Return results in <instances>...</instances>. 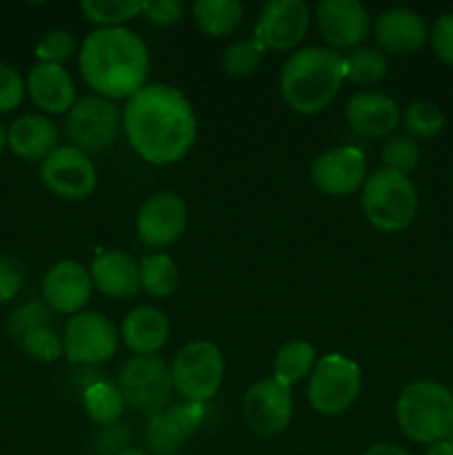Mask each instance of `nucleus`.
Returning a JSON list of instances; mask_svg holds the SVG:
<instances>
[{
	"mask_svg": "<svg viewBox=\"0 0 453 455\" xmlns=\"http://www.w3.org/2000/svg\"><path fill=\"white\" fill-rule=\"evenodd\" d=\"M315 20L329 49H355L369 38L371 16L358 0H322Z\"/></svg>",
	"mask_w": 453,
	"mask_h": 455,
	"instance_id": "nucleus-16",
	"label": "nucleus"
},
{
	"mask_svg": "<svg viewBox=\"0 0 453 455\" xmlns=\"http://www.w3.org/2000/svg\"><path fill=\"white\" fill-rule=\"evenodd\" d=\"M140 0H83L80 12L98 27H123L140 16Z\"/></svg>",
	"mask_w": 453,
	"mask_h": 455,
	"instance_id": "nucleus-31",
	"label": "nucleus"
},
{
	"mask_svg": "<svg viewBox=\"0 0 453 455\" xmlns=\"http://www.w3.org/2000/svg\"><path fill=\"white\" fill-rule=\"evenodd\" d=\"M140 287L151 298H169L178 289L176 260L164 251H151L140 258Z\"/></svg>",
	"mask_w": 453,
	"mask_h": 455,
	"instance_id": "nucleus-26",
	"label": "nucleus"
},
{
	"mask_svg": "<svg viewBox=\"0 0 453 455\" xmlns=\"http://www.w3.org/2000/svg\"><path fill=\"white\" fill-rule=\"evenodd\" d=\"M25 283V265L13 256H0V302H9L20 293Z\"/></svg>",
	"mask_w": 453,
	"mask_h": 455,
	"instance_id": "nucleus-41",
	"label": "nucleus"
},
{
	"mask_svg": "<svg viewBox=\"0 0 453 455\" xmlns=\"http://www.w3.org/2000/svg\"><path fill=\"white\" fill-rule=\"evenodd\" d=\"M346 80L345 56L329 47L296 49L280 71V96L300 116H315L336 100Z\"/></svg>",
	"mask_w": 453,
	"mask_h": 455,
	"instance_id": "nucleus-3",
	"label": "nucleus"
},
{
	"mask_svg": "<svg viewBox=\"0 0 453 455\" xmlns=\"http://www.w3.org/2000/svg\"><path fill=\"white\" fill-rule=\"evenodd\" d=\"M429 40L435 56L453 67V12L440 13L435 18L433 27L429 31Z\"/></svg>",
	"mask_w": 453,
	"mask_h": 455,
	"instance_id": "nucleus-40",
	"label": "nucleus"
},
{
	"mask_svg": "<svg viewBox=\"0 0 453 455\" xmlns=\"http://www.w3.org/2000/svg\"><path fill=\"white\" fill-rule=\"evenodd\" d=\"M400 114L398 102L376 89L354 93L345 105L346 124L364 138H389L400 124Z\"/></svg>",
	"mask_w": 453,
	"mask_h": 455,
	"instance_id": "nucleus-18",
	"label": "nucleus"
},
{
	"mask_svg": "<svg viewBox=\"0 0 453 455\" xmlns=\"http://www.w3.org/2000/svg\"><path fill=\"white\" fill-rule=\"evenodd\" d=\"M83 407L84 413L91 418L96 425L109 427L120 420L124 411V398L115 385L107 380H96L91 385L84 387L83 394Z\"/></svg>",
	"mask_w": 453,
	"mask_h": 455,
	"instance_id": "nucleus-27",
	"label": "nucleus"
},
{
	"mask_svg": "<svg viewBox=\"0 0 453 455\" xmlns=\"http://www.w3.org/2000/svg\"><path fill=\"white\" fill-rule=\"evenodd\" d=\"M265 53L266 49L253 36L251 38L235 40L222 53V69L231 78H247V76L256 74L258 67L265 60Z\"/></svg>",
	"mask_w": 453,
	"mask_h": 455,
	"instance_id": "nucleus-30",
	"label": "nucleus"
},
{
	"mask_svg": "<svg viewBox=\"0 0 453 455\" xmlns=\"http://www.w3.org/2000/svg\"><path fill=\"white\" fill-rule=\"evenodd\" d=\"M43 302L53 314L76 315L84 309L93 291L89 269L78 260H58L43 278Z\"/></svg>",
	"mask_w": 453,
	"mask_h": 455,
	"instance_id": "nucleus-17",
	"label": "nucleus"
},
{
	"mask_svg": "<svg viewBox=\"0 0 453 455\" xmlns=\"http://www.w3.org/2000/svg\"><path fill=\"white\" fill-rule=\"evenodd\" d=\"M120 331L107 315L80 311L71 315L62 331V351L71 364L96 367L118 354Z\"/></svg>",
	"mask_w": 453,
	"mask_h": 455,
	"instance_id": "nucleus-10",
	"label": "nucleus"
},
{
	"mask_svg": "<svg viewBox=\"0 0 453 455\" xmlns=\"http://www.w3.org/2000/svg\"><path fill=\"white\" fill-rule=\"evenodd\" d=\"M115 455H149V453H145L142 451V449H124V451H120V453H115Z\"/></svg>",
	"mask_w": 453,
	"mask_h": 455,
	"instance_id": "nucleus-45",
	"label": "nucleus"
},
{
	"mask_svg": "<svg viewBox=\"0 0 453 455\" xmlns=\"http://www.w3.org/2000/svg\"><path fill=\"white\" fill-rule=\"evenodd\" d=\"M140 16L154 27H173L185 16V4L180 0H145Z\"/></svg>",
	"mask_w": 453,
	"mask_h": 455,
	"instance_id": "nucleus-39",
	"label": "nucleus"
},
{
	"mask_svg": "<svg viewBox=\"0 0 453 455\" xmlns=\"http://www.w3.org/2000/svg\"><path fill=\"white\" fill-rule=\"evenodd\" d=\"M4 149H7V127H4V123L0 120V156H3Z\"/></svg>",
	"mask_w": 453,
	"mask_h": 455,
	"instance_id": "nucleus-44",
	"label": "nucleus"
},
{
	"mask_svg": "<svg viewBox=\"0 0 453 455\" xmlns=\"http://www.w3.org/2000/svg\"><path fill=\"white\" fill-rule=\"evenodd\" d=\"M395 420L411 443L429 447L447 440L453 429V394L433 380L409 382L395 400Z\"/></svg>",
	"mask_w": 453,
	"mask_h": 455,
	"instance_id": "nucleus-4",
	"label": "nucleus"
},
{
	"mask_svg": "<svg viewBox=\"0 0 453 455\" xmlns=\"http://www.w3.org/2000/svg\"><path fill=\"white\" fill-rule=\"evenodd\" d=\"M123 133L145 163L164 167L185 158L198 136L189 98L173 84H145L123 109Z\"/></svg>",
	"mask_w": 453,
	"mask_h": 455,
	"instance_id": "nucleus-1",
	"label": "nucleus"
},
{
	"mask_svg": "<svg viewBox=\"0 0 453 455\" xmlns=\"http://www.w3.org/2000/svg\"><path fill=\"white\" fill-rule=\"evenodd\" d=\"M382 53L393 56H411L420 52L429 40V27L425 18L407 7H393L382 12L371 25Z\"/></svg>",
	"mask_w": 453,
	"mask_h": 455,
	"instance_id": "nucleus-19",
	"label": "nucleus"
},
{
	"mask_svg": "<svg viewBox=\"0 0 453 455\" xmlns=\"http://www.w3.org/2000/svg\"><path fill=\"white\" fill-rule=\"evenodd\" d=\"M346 80L360 87H373L386 78L389 60L378 47H355L345 56Z\"/></svg>",
	"mask_w": 453,
	"mask_h": 455,
	"instance_id": "nucleus-28",
	"label": "nucleus"
},
{
	"mask_svg": "<svg viewBox=\"0 0 453 455\" xmlns=\"http://www.w3.org/2000/svg\"><path fill=\"white\" fill-rule=\"evenodd\" d=\"M204 416H207V409H204V404L191 403V400L173 404V407H169L167 411H164V418L171 422V427L178 431V435H180L182 440H187L189 435H194L195 431L203 427Z\"/></svg>",
	"mask_w": 453,
	"mask_h": 455,
	"instance_id": "nucleus-37",
	"label": "nucleus"
},
{
	"mask_svg": "<svg viewBox=\"0 0 453 455\" xmlns=\"http://www.w3.org/2000/svg\"><path fill=\"white\" fill-rule=\"evenodd\" d=\"M91 275L93 289L107 298H133L140 287V265L136 258L120 249H107L100 251L91 262Z\"/></svg>",
	"mask_w": 453,
	"mask_h": 455,
	"instance_id": "nucleus-21",
	"label": "nucleus"
},
{
	"mask_svg": "<svg viewBox=\"0 0 453 455\" xmlns=\"http://www.w3.org/2000/svg\"><path fill=\"white\" fill-rule=\"evenodd\" d=\"M425 455H453V444L449 440H440V443L429 444Z\"/></svg>",
	"mask_w": 453,
	"mask_h": 455,
	"instance_id": "nucleus-43",
	"label": "nucleus"
},
{
	"mask_svg": "<svg viewBox=\"0 0 453 455\" xmlns=\"http://www.w3.org/2000/svg\"><path fill=\"white\" fill-rule=\"evenodd\" d=\"M226 363L220 347L211 340H191L176 354L171 364L173 391L191 403H207L220 391Z\"/></svg>",
	"mask_w": 453,
	"mask_h": 455,
	"instance_id": "nucleus-6",
	"label": "nucleus"
},
{
	"mask_svg": "<svg viewBox=\"0 0 453 455\" xmlns=\"http://www.w3.org/2000/svg\"><path fill=\"white\" fill-rule=\"evenodd\" d=\"M171 336L169 318L149 305L133 307L120 324V340L136 355H155Z\"/></svg>",
	"mask_w": 453,
	"mask_h": 455,
	"instance_id": "nucleus-22",
	"label": "nucleus"
},
{
	"mask_svg": "<svg viewBox=\"0 0 453 455\" xmlns=\"http://www.w3.org/2000/svg\"><path fill=\"white\" fill-rule=\"evenodd\" d=\"M40 180L58 198L78 203L96 191L98 172L84 151L62 145L40 163Z\"/></svg>",
	"mask_w": 453,
	"mask_h": 455,
	"instance_id": "nucleus-12",
	"label": "nucleus"
},
{
	"mask_svg": "<svg viewBox=\"0 0 453 455\" xmlns=\"http://www.w3.org/2000/svg\"><path fill=\"white\" fill-rule=\"evenodd\" d=\"M78 43L76 36L67 29H49L40 36L36 43V58L38 62H47V65H65L71 58L78 56Z\"/></svg>",
	"mask_w": 453,
	"mask_h": 455,
	"instance_id": "nucleus-34",
	"label": "nucleus"
},
{
	"mask_svg": "<svg viewBox=\"0 0 453 455\" xmlns=\"http://www.w3.org/2000/svg\"><path fill=\"white\" fill-rule=\"evenodd\" d=\"M447 440H449V443L453 444V429H451V434H449V438H447Z\"/></svg>",
	"mask_w": 453,
	"mask_h": 455,
	"instance_id": "nucleus-46",
	"label": "nucleus"
},
{
	"mask_svg": "<svg viewBox=\"0 0 453 455\" xmlns=\"http://www.w3.org/2000/svg\"><path fill=\"white\" fill-rule=\"evenodd\" d=\"M380 160L382 167L409 176L420 164V145L416 138L407 136V133H391L389 138H385Z\"/></svg>",
	"mask_w": 453,
	"mask_h": 455,
	"instance_id": "nucleus-32",
	"label": "nucleus"
},
{
	"mask_svg": "<svg viewBox=\"0 0 453 455\" xmlns=\"http://www.w3.org/2000/svg\"><path fill=\"white\" fill-rule=\"evenodd\" d=\"M58 147V127L44 114H25L7 127V149L27 163H43Z\"/></svg>",
	"mask_w": 453,
	"mask_h": 455,
	"instance_id": "nucleus-23",
	"label": "nucleus"
},
{
	"mask_svg": "<svg viewBox=\"0 0 453 455\" xmlns=\"http://www.w3.org/2000/svg\"><path fill=\"white\" fill-rule=\"evenodd\" d=\"M293 418L291 387L271 378L253 382L242 400V420L251 434L260 438H275Z\"/></svg>",
	"mask_w": 453,
	"mask_h": 455,
	"instance_id": "nucleus-11",
	"label": "nucleus"
},
{
	"mask_svg": "<svg viewBox=\"0 0 453 455\" xmlns=\"http://www.w3.org/2000/svg\"><path fill=\"white\" fill-rule=\"evenodd\" d=\"M52 324L53 311L43 300H25L9 314L7 333L13 340L20 342L27 333L36 331V329L52 327Z\"/></svg>",
	"mask_w": 453,
	"mask_h": 455,
	"instance_id": "nucleus-33",
	"label": "nucleus"
},
{
	"mask_svg": "<svg viewBox=\"0 0 453 455\" xmlns=\"http://www.w3.org/2000/svg\"><path fill=\"white\" fill-rule=\"evenodd\" d=\"M118 389L129 409L160 416L171 407V367L158 355H133L120 369Z\"/></svg>",
	"mask_w": 453,
	"mask_h": 455,
	"instance_id": "nucleus-8",
	"label": "nucleus"
},
{
	"mask_svg": "<svg viewBox=\"0 0 453 455\" xmlns=\"http://www.w3.org/2000/svg\"><path fill=\"white\" fill-rule=\"evenodd\" d=\"M25 93L27 87L20 71L9 62L0 60V114L18 109L25 100Z\"/></svg>",
	"mask_w": 453,
	"mask_h": 455,
	"instance_id": "nucleus-38",
	"label": "nucleus"
},
{
	"mask_svg": "<svg viewBox=\"0 0 453 455\" xmlns=\"http://www.w3.org/2000/svg\"><path fill=\"white\" fill-rule=\"evenodd\" d=\"M20 349L27 358L40 364H52L60 355H65V351H62V338L53 331V327L36 329V331L27 333L20 340Z\"/></svg>",
	"mask_w": 453,
	"mask_h": 455,
	"instance_id": "nucleus-35",
	"label": "nucleus"
},
{
	"mask_svg": "<svg viewBox=\"0 0 453 455\" xmlns=\"http://www.w3.org/2000/svg\"><path fill=\"white\" fill-rule=\"evenodd\" d=\"M191 13L200 34L207 38H225L242 25L244 7L238 0H195Z\"/></svg>",
	"mask_w": 453,
	"mask_h": 455,
	"instance_id": "nucleus-24",
	"label": "nucleus"
},
{
	"mask_svg": "<svg viewBox=\"0 0 453 455\" xmlns=\"http://www.w3.org/2000/svg\"><path fill=\"white\" fill-rule=\"evenodd\" d=\"M31 102L43 114H67L76 105V84L69 71L60 65L36 62L25 78Z\"/></svg>",
	"mask_w": 453,
	"mask_h": 455,
	"instance_id": "nucleus-20",
	"label": "nucleus"
},
{
	"mask_svg": "<svg viewBox=\"0 0 453 455\" xmlns=\"http://www.w3.org/2000/svg\"><path fill=\"white\" fill-rule=\"evenodd\" d=\"M362 455H411L404 447L393 443H378L373 447H369Z\"/></svg>",
	"mask_w": 453,
	"mask_h": 455,
	"instance_id": "nucleus-42",
	"label": "nucleus"
},
{
	"mask_svg": "<svg viewBox=\"0 0 453 455\" xmlns=\"http://www.w3.org/2000/svg\"><path fill=\"white\" fill-rule=\"evenodd\" d=\"M145 440L151 455H173L180 449V444L185 443V440L178 435V431L171 427V422L164 418V413L149 418Z\"/></svg>",
	"mask_w": 453,
	"mask_h": 455,
	"instance_id": "nucleus-36",
	"label": "nucleus"
},
{
	"mask_svg": "<svg viewBox=\"0 0 453 455\" xmlns=\"http://www.w3.org/2000/svg\"><path fill=\"white\" fill-rule=\"evenodd\" d=\"M149 49L127 27H98L78 49V69L84 84L107 100L131 98L149 78Z\"/></svg>",
	"mask_w": 453,
	"mask_h": 455,
	"instance_id": "nucleus-2",
	"label": "nucleus"
},
{
	"mask_svg": "<svg viewBox=\"0 0 453 455\" xmlns=\"http://www.w3.org/2000/svg\"><path fill=\"white\" fill-rule=\"evenodd\" d=\"M362 389V373L354 360L342 354L318 358L306 385V400L320 416H340L349 411Z\"/></svg>",
	"mask_w": 453,
	"mask_h": 455,
	"instance_id": "nucleus-7",
	"label": "nucleus"
},
{
	"mask_svg": "<svg viewBox=\"0 0 453 455\" xmlns=\"http://www.w3.org/2000/svg\"><path fill=\"white\" fill-rule=\"evenodd\" d=\"M309 178L324 196L345 198L362 189L367 180V158L354 145L331 147L315 156L309 167Z\"/></svg>",
	"mask_w": 453,
	"mask_h": 455,
	"instance_id": "nucleus-14",
	"label": "nucleus"
},
{
	"mask_svg": "<svg viewBox=\"0 0 453 455\" xmlns=\"http://www.w3.org/2000/svg\"><path fill=\"white\" fill-rule=\"evenodd\" d=\"M189 225V207L176 191H158L138 209L136 234L142 244L164 249L176 244Z\"/></svg>",
	"mask_w": 453,
	"mask_h": 455,
	"instance_id": "nucleus-13",
	"label": "nucleus"
},
{
	"mask_svg": "<svg viewBox=\"0 0 453 455\" xmlns=\"http://www.w3.org/2000/svg\"><path fill=\"white\" fill-rule=\"evenodd\" d=\"M311 9L305 0H271L258 13L253 38L265 49L291 52L309 31Z\"/></svg>",
	"mask_w": 453,
	"mask_h": 455,
	"instance_id": "nucleus-15",
	"label": "nucleus"
},
{
	"mask_svg": "<svg viewBox=\"0 0 453 455\" xmlns=\"http://www.w3.org/2000/svg\"><path fill=\"white\" fill-rule=\"evenodd\" d=\"M123 132V114L114 100L102 96H84L67 111L65 133L69 145L84 154H100L114 147Z\"/></svg>",
	"mask_w": 453,
	"mask_h": 455,
	"instance_id": "nucleus-9",
	"label": "nucleus"
},
{
	"mask_svg": "<svg viewBox=\"0 0 453 455\" xmlns=\"http://www.w3.org/2000/svg\"><path fill=\"white\" fill-rule=\"evenodd\" d=\"M400 123H402L407 136L416 138V140H429V138L438 136L442 132L447 116L435 102L413 100L400 114Z\"/></svg>",
	"mask_w": 453,
	"mask_h": 455,
	"instance_id": "nucleus-29",
	"label": "nucleus"
},
{
	"mask_svg": "<svg viewBox=\"0 0 453 455\" xmlns=\"http://www.w3.org/2000/svg\"><path fill=\"white\" fill-rule=\"evenodd\" d=\"M360 207L373 229L382 234H400L416 220L420 198L411 178L378 167L364 180Z\"/></svg>",
	"mask_w": 453,
	"mask_h": 455,
	"instance_id": "nucleus-5",
	"label": "nucleus"
},
{
	"mask_svg": "<svg viewBox=\"0 0 453 455\" xmlns=\"http://www.w3.org/2000/svg\"><path fill=\"white\" fill-rule=\"evenodd\" d=\"M315 363V347L309 340H289L275 351L274 358V378L282 385L293 387L311 376Z\"/></svg>",
	"mask_w": 453,
	"mask_h": 455,
	"instance_id": "nucleus-25",
	"label": "nucleus"
}]
</instances>
